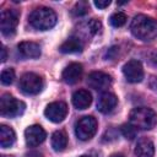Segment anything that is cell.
Listing matches in <instances>:
<instances>
[{"label": "cell", "instance_id": "6da1fadb", "mask_svg": "<svg viewBox=\"0 0 157 157\" xmlns=\"http://www.w3.org/2000/svg\"><path fill=\"white\" fill-rule=\"evenodd\" d=\"M134 37L142 42H150L157 37V21L146 15H136L130 25Z\"/></svg>", "mask_w": 157, "mask_h": 157}, {"label": "cell", "instance_id": "7a4b0ae2", "mask_svg": "<svg viewBox=\"0 0 157 157\" xmlns=\"http://www.w3.org/2000/svg\"><path fill=\"white\" fill-rule=\"evenodd\" d=\"M129 121L136 130H150L156 125L157 117L151 108L137 107L130 112Z\"/></svg>", "mask_w": 157, "mask_h": 157}, {"label": "cell", "instance_id": "3957f363", "mask_svg": "<svg viewBox=\"0 0 157 157\" xmlns=\"http://www.w3.org/2000/svg\"><path fill=\"white\" fill-rule=\"evenodd\" d=\"M28 21L33 28L40 29V31H47V29H50L52 27L55 26L56 15L52 9L42 6V7L34 9L29 13Z\"/></svg>", "mask_w": 157, "mask_h": 157}, {"label": "cell", "instance_id": "277c9868", "mask_svg": "<svg viewBox=\"0 0 157 157\" xmlns=\"http://www.w3.org/2000/svg\"><path fill=\"white\" fill-rule=\"evenodd\" d=\"M25 103L21 101H17L11 94L5 93L0 98V113L2 117L13 118L18 117L25 112Z\"/></svg>", "mask_w": 157, "mask_h": 157}, {"label": "cell", "instance_id": "5b68a950", "mask_svg": "<svg viewBox=\"0 0 157 157\" xmlns=\"http://www.w3.org/2000/svg\"><path fill=\"white\" fill-rule=\"evenodd\" d=\"M18 87L25 94H37L43 88V80L34 72H26L21 76Z\"/></svg>", "mask_w": 157, "mask_h": 157}, {"label": "cell", "instance_id": "8992f818", "mask_svg": "<svg viewBox=\"0 0 157 157\" xmlns=\"http://www.w3.org/2000/svg\"><path fill=\"white\" fill-rule=\"evenodd\" d=\"M96 131H97V120L90 115L82 117L75 125V134L82 141H87L91 137H93Z\"/></svg>", "mask_w": 157, "mask_h": 157}, {"label": "cell", "instance_id": "52a82bcc", "mask_svg": "<svg viewBox=\"0 0 157 157\" xmlns=\"http://www.w3.org/2000/svg\"><path fill=\"white\" fill-rule=\"evenodd\" d=\"M18 23V12L15 10H4L0 15V29L4 36H11Z\"/></svg>", "mask_w": 157, "mask_h": 157}, {"label": "cell", "instance_id": "ba28073f", "mask_svg": "<svg viewBox=\"0 0 157 157\" xmlns=\"http://www.w3.org/2000/svg\"><path fill=\"white\" fill-rule=\"evenodd\" d=\"M87 83L96 91H105L112 85V77L102 71H93L87 77Z\"/></svg>", "mask_w": 157, "mask_h": 157}, {"label": "cell", "instance_id": "9c48e42d", "mask_svg": "<svg viewBox=\"0 0 157 157\" xmlns=\"http://www.w3.org/2000/svg\"><path fill=\"white\" fill-rule=\"evenodd\" d=\"M45 117L53 121V123H60L65 119L66 114H67V105L64 102H52L47 105L45 110H44Z\"/></svg>", "mask_w": 157, "mask_h": 157}, {"label": "cell", "instance_id": "30bf717a", "mask_svg": "<svg viewBox=\"0 0 157 157\" xmlns=\"http://www.w3.org/2000/svg\"><path fill=\"white\" fill-rule=\"evenodd\" d=\"M123 74L125 78L131 83H137L144 78V69L140 61L129 60L123 66Z\"/></svg>", "mask_w": 157, "mask_h": 157}, {"label": "cell", "instance_id": "8fae6325", "mask_svg": "<svg viewBox=\"0 0 157 157\" xmlns=\"http://www.w3.org/2000/svg\"><path fill=\"white\" fill-rule=\"evenodd\" d=\"M45 137L47 134L40 125H31L25 131V140L27 146L29 147H36L40 145L45 140Z\"/></svg>", "mask_w": 157, "mask_h": 157}, {"label": "cell", "instance_id": "7c38bea8", "mask_svg": "<svg viewBox=\"0 0 157 157\" xmlns=\"http://www.w3.org/2000/svg\"><path fill=\"white\" fill-rule=\"evenodd\" d=\"M117 103H118V98L114 93H110V92H103L99 97H98V101H97V109L103 113V114H107V113H110L115 107H117Z\"/></svg>", "mask_w": 157, "mask_h": 157}, {"label": "cell", "instance_id": "4fadbf2b", "mask_svg": "<svg viewBox=\"0 0 157 157\" xmlns=\"http://www.w3.org/2000/svg\"><path fill=\"white\" fill-rule=\"evenodd\" d=\"M81 75H82V65L78 63H71L64 69L63 80H64V82L72 85L80 80Z\"/></svg>", "mask_w": 157, "mask_h": 157}, {"label": "cell", "instance_id": "5bb4252c", "mask_svg": "<svg viewBox=\"0 0 157 157\" xmlns=\"http://www.w3.org/2000/svg\"><path fill=\"white\" fill-rule=\"evenodd\" d=\"M17 49L23 58L36 59L40 55V47L34 42H21L17 45Z\"/></svg>", "mask_w": 157, "mask_h": 157}, {"label": "cell", "instance_id": "9a60e30c", "mask_svg": "<svg viewBox=\"0 0 157 157\" xmlns=\"http://www.w3.org/2000/svg\"><path fill=\"white\" fill-rule=\"evenodd\" d=\"M92 103V96L87 90H78L72 94V104L77 109H86Z\"/></svg>", "mask_w": 157, "mask_h": 157}, {"label": "cell", "instance_id": "2e32d148", "mask_svg": "<svg viewBox=\"0 0 157 157\" xmlns=\"http://www.w3.org/2000/svg\"><path fill=\"white\" fill-rule=\"evenodd\" d=\"M155 155V145L150 139H141L135 147L136 157H153Z\"/></svg>", "mask_w": 157, "mask_h": 157}, {"label": "cell", "instance_id": "e0dca14e", "mask_svg": "<svg viewBox=\"0 0 157 157\" xmlns=\"http://www.w3.org/2000/svg\"><path fill=\"white\" fill-rule=\"evenodd\" d=\"M15 140H16L15 131L10 126L1 124L0 125V145H1V147L2 148L11 147L13 145Z\"/></svg>", "mask_w": 157, "mask_h": 157}, {"label": "cell", "instance_id": "ac0fdd59", "mask_svg": "<svg viewBox=\"0 0 157 157\" xmlns=\"http://www.w3.org/2000/svg\"><path fill=\"white\" fill-rule=\"evenodd\" d=\"M60 52L65 53V54H71V53H80L83 49V45L81 43V40L76 37H71L69 39H66L61 45H60Z\"/></svg>", "mask_w": 157, "mask_h": 157}, {"label": "cell", "instance_id": "d6986e66", "mask_svg": "<svg viewBox=\"0 0 157 157\" xmlns=\"http://www.w3.org/2000/svg\"><path fill=\"white\" fill-rule=\"evenodd\" d=\"M67 146V136L64 131L58 130L52 135V147L56 152H61Z\"/></svg>", "mask_w": 157, "mask_h": 157}, {"label": "cell", "instance_id": "ffe728a7", "mask_svg": "<svg viewBox=\"0 0 157 157\" xmlns=\"http://www.w3.org/2000/svg\"><path fill=\"white\" fill-rule=\"evenodd\" d=\"M109 21H110V25L113 27H121L126 22V15L124 12H114L110 16Z\"/></svg>", "mask_w": 157, "mask_h": 157}, {"label": "cell", "instance_id": "44dd1931", "mask_svg": "<svg viewBox=\"0 0 157 157\" xmlns=\"http://www.w3.org/2000/svg\"><path fill=\"white\" fill-rule=\"evenodd\" d=\"M1 83L2 85H11L13 82V78H15V71L12 69H5L1 71Z\"/></svg>", "mask_w": 157, "mask_h": 157}, {"label": "cell", "instance_id": "7402d4cb", "mask_svg": "<svg viewBox=\"0 0 157 157\" xmlns=\"http://www.w3.org/2000/svg\"><path fill=\"white\" fill-rule=\"evenodd\" d=\"M121 134L124 135L125 139L134 140V137L136 136V129L130 123L129 124H124V125H121Z\"/></svg>", "mask_w": 157, "mask_h": 157}, {"label": "cell", "instance_id": "603a6c76", "mask_svg": "<svg viewBox=\"0 0 157 157\" xmlns=\"http://www.w3.org/2000/svg\"><path fill=\"white\" fill-rule=\"evenodd\" d=\"M88 11V4L86 1H78L72 7V13L75 16H82Z\"/></svg>", "mask_w": 157, "mask_h": 157}, {"label": "cell", "instance_id": "cb8c5ba5", "mask_svg": "<svg viewBox=\"0 0 157 157\" xmlns=\"http://www.w3.org/2000/svg\"><path fill=\"white\" fill-rule=\"evenodd\" d=\"M87 26H88L90 32L94 34V33L99 32V29H101V27H102V23H101V21H98V20H96V18H92V20L87 23Z\"/></svg>", "mask_w": 157, "mask_h": 157}, {"label": "cell", "instance_id": "d4e9b609", "mask_svg": "<svg viewBox=\"0 0 157 157\" xmlns=\"http://www.w3.org/2000/svg\"><path fill=\"white\" fill-rule=\"evenodd\" d=\"M93 4L98 9H105V7H108L110 5V1L109 0H98V1H94Z\"/></svg>", "mask_w": 157, "mask_h": 157}, {"label": "cell", "instance_id": "484cf974", "mask_svg": "<svg viewBox=\"0 0 157 157\" xmlns=\"http://www.w3.org/2000/svg\"><path fill=\"white\" fill-rule=\"evenodd\" d=\"M25 157H43V155L39 151H29L25 155Z\"/></svg>", "mask_w": 157, "mask_h": 157}, {"label": "cell", "instance_id": "4316f807", "mask_svg": "<svg viewBox=\"0 0 157 157\" xmlns=\"http://www.w3.org/2000/svg\"><path fill=\"white\" fill-rule=\"evenodd\" d=\"M7 59V53H6V48L2 47L1 48V63H5Z\"/></svg>", "mask_w": 157, "mask_h": 157}, {"label": "cell", "instance_id": "83f0119b", "mask_svg": "<svg viewBox=\"0 0 157 157\" xmlns=\"http://www.w3.org/2000/svg\"><path fill=\"white\" fill-rule=\"evenodd\" d=\"M151 61H152V64L157 67V50H155V52L152 53V55H151Z\"/></svg>", "mask_w": 157, "mask_h": 157}, {"label": "cell", "instance_id": "f1b7e54d", "mask_svg": "<svg viewBox=\"0 0 157 157\" xmlns=\"http://www.w3.org/2000/svg\"><path fill=\"white\" fill-rule=\"evenodd\" d=\"M110 157H124L121 153H114V155H112Z\"/></svg>", "mask_w": 157, "mask_h": 157}, {"label": "cell", "instance_id": "f546056e", "mask_svg": "<svg viewBox=\"0 0 157 157\" xmlns=\"http://www.w3.org/2000/svg\"><path fill=\"white\" fill-rule=\"evenodd\" d=\"M2 157H12V156H2Z\"/></svg>", "mask_w": 157, "mask_h": 157}, {"label": "cell", "instance_id": "4dcf8cb0", "mask_svg": "<svg viewBox=\"0 0 157 157\" xmlns=\"http://www.w3.org/2000/svg\"><path fill=\"white\" fill-rule=\"evenodd\" d=\"M81 157H90V156H81Z\"/></svg>", "mask_w": 157, "mask_h": 157}]
</instances>
